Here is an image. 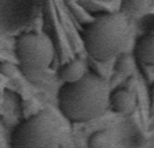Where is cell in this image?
<instances>
[{
	"instance_id": "obj_1",
	"label": "cell",
	"mask_w": 154,
	"mask_h": 148,
	"mask_svg": "<svg viewBox=\"0 0 154 148\" xmlns=\"http://www.w3.org/2000/svg\"><path fill=\"white\" fill-rule=\"evenodd\" d=\"M109 87L103 78L87 72L76 82L64 83L58 92V108L72 122H89L109 109Z\"/></svg>"
},
{
	"instance_id": "obj_2",
	"label": "cell",
	"mask_w": 154,
	"mask_h": 148,
	"mask_svg": "<svg viewBox=\"0 0 154 148\" xmlns=\"http://www.w3.org/2000/svg\"><path fill=\"white\" fill-rule=\"evenodd\" d=\"M130 41V24L123 14L108 12L95 18L82 30L85 52L96 61L119 56Z\"/></svg>"
},
{
	"instance_id": "obj_3",
	"label": "cell",
	"mask_w": 154,
	"mask_h": 148,
	"mask_svg": "<svg viewBox=\"0 0 154 148\" xmlns=\"http://www.w3.org/2000/svg\"><path fill=\"white\" fill-rule=\"evenodd\" d=\"M64 128L56 114L41 110L14 129L11 148H58Z\"/></svg>"
},
{
	"instance_id": "obj_4",
	"label": "cell",
	"mask_w": 154,
	"mask_h": 148,
	"mask_svg": "<svg viewBox=\"0 0 154 148\" xmlns=\"http://www.w3.org/2000/svg\"><path fill=\"white\" fill-rule=\"evenodd\" d=\"M15 56L23 76L31 83L43 80L54 59V45L43 33H24L16 38Z\"/></svg>"
},
{
	"instance_id": "obj_5",
	"label": "cell",
	"mask_w": 154,
	"mask_h": 148,
	"mask_svg": "<svg viewBox=\"0 0 154 148\" xmlns=\"http://www.w3.org/2000/svg\"><path fill=\"white\" fill-rule=\"evenodd\" d=\"M45 0H0V35H12L39 16Z\"/></svg>"
},
{
	"instance_id": "obj_6",
	"label": "cell",
	"mask_w": 154,
	"mask_h": 148,
	"mask_svg": "<svg viewBox=\"0 0 154 148\" xmlns=\"http://www.w3.org/2000/svg\"><path fill=\"white\" fill-rule=\"evenodd\" d=\"M137 106V97L128 88H118L109 92V108L118 114L128 116Z\"/></svg>"
},
{
	"instance_id": "obj_7",
	"label": "cell",
	"mask_w": 154,
	"mask_h": 148,
	"mask_svg": "<svg viewBox=\"0 0 154 148\" xmlns=\"http://www.w3.org/2000/svg\"><path fill=\"white\" fill-rule=\"evenodd\" d=\"M87 72H88L87 63L82 59H75L62 65L58 69L57 75H58V79L62 83H70V82L79 80Z\"/></svg>"
},
{
	"instance_id": "obj_8",
	"label": "cell",
	"mask_w": 154,
	"mask_h": 148,
	"mask_svg": "<svg viewBox=\"0 0 154 148\" xmlns=\"http://www.w3.org/2000/svg\"><path fill=\"white\" fill-rule=\"evenodd\" d=\"M135 57L141 64L154 67V34L145 35L137 42Z\"/></svg>"
},
{
	"instance_id": "obj_9",
	"label": "cell",
	"mask_w": 154,
	"mask_h": 148,
	"mask_svg": "<svg viewBox=\"0 0 154 148\" xmlns=\"http://www.w3.org/2000/svg\"><path fill=\"white\" fill-rule=\"evenodd\" d=\"M107 144H108V137H107L106 132L95 133V136L91 137V140H89L91 148H106Z\"/></svg>"
}]
</instances>
